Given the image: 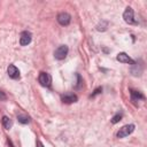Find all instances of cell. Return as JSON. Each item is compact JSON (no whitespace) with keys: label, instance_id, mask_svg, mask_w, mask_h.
I'll list each match as a JSON object with an SVG mask.
<instances>
[{"label":"cell","instance_id":"1","mask_svg":"<svg viewBox=\"0 0 147 147\" xmlns=\"http://www.w3.org/2000/svg\"><path fill=\"white\" fill-rule=\"evenodd\" d=\"M134 124H126L124 126H122L118 132H117V138H125L127 137L129 134H131L133 131H134Z\"/></svg>","mask_w":147,"mask_h":147},{"label":"cell","instance_id":"2","mask_svg":"<svg viewBox=\"0 0 147 147\" xmlns=\"http://www.w3.org/2000/svg\"><path fill=\"white\" fill-rule=\"evenodd\" d=\"M68 52H69V48L67 45H61L59 46L55 51H54V57L56 60H63L65 59V56L68 55Z\"/></svg>","mask_w":147,"mask_h":147},{"label":"cell","instance_id":"3","mask_svg":"<svg viewBox=\"0 0 147 147\" xmlns=\"http://www.w3.org/2000/svg\"><path fill=\"white\" fill-rule=\"evenodd\" d=\"M38 82L40 83L41 86L44 87H49L51 84H52V77L47 72H40L39 74V77H38Z\"/></svg>","mask_w":147,"mask_h":147},{"label":"cell","instance_id":"4","mask_svg":"<svg viewBox=\"0 0 147 147\" xmlns=\"http://www.w3.org/2000/svg\"><path fill=\"white\" fill-rule=\"evenodd\" d=\"M123 18L127 24H137L134 16H133V9L131 7H126L123 13Z\"/></svg>","mask_w":147,"mask_h":147},{"label":"cell","instance_id":"5","mask_svg":"<svg viewBox=\"0 0 147 147\" xmlns=\"http://www.w3.org/2000/svg\"><path fill=\"white\" fill-rule=\"evenodd\" d=\"M56 20H57L59 24L65 26V25H69V23L71 22V16H70V14H68V13H65V11H62V13H60V14L57 15Z\"/></svg>","mask_w":147,"mask_h":147},{"label":"cell","instance_id":"6","mask_svg":"<svg viewBox=\"0 0 147 147\" xmlns=\"http://www.w3.org/2000/svg\"><path fill=\"white\" fill-rule=\"evenodd\" d=\"M31 39H32V34L29 31H23L21 33V37H20V44H21V46L29 45L31 42Z\"/></svg>","mask_w":147,"mask_h":147},{"label":"cell","instance_id":"7","mask_svg":"<svg viewBox=\"0 0 147 147\" xmlns=\"http://www.w3.org/2000/svg\"><path fill=\"white\" fill-rule=\"evenodd\" d=\"M116 59H117V61H119L122 63H127V64H131V65H133L136 63L134 60H132L126 53H123V52L122 53H118L117 56H116Z\"/></svg>","mask_w":147,"mask_h":147},{"label":"cell","instance_id":"8","mask_svg":"<svg viewBox=\"0 0 147 147\" xmlns=\"http://www.w3.org/2000/svg\"><path fill=\"white\" fill-rule=\"evenodd\" d=\"M7 74L11 79H18L20 78V70L14 65V64H9L7 68Z\"/></svg>","mask_w":147,"mask_h":147},{"label":"cell","instance_id":"9","mask_svg":"<svg viewBox=\"0 0 147 147\" xmlns=\"http://www.w3.org/2000/svg\"><path fill=\"white\" fill-rule=\"evenodd\" d=\"M61 100H62L63 103H74V102H77L78 96L74 93H67V94L62 95Z\"/></svg>","mask_w":147,"mask_h":147},{"label":"cell","instance_id":"10","mask_svg":"<svg viewBox=\"0 0 147 147\" xmlns=\"http://www.w3.org/2000/svg\"><path fill=\"white\" fill-rule=\"evenodd\" d=\"M130 94H131V100H132L133 102H137V101L140 100V99H145L144 94H142L141 92H139V91L131 90V91H130Z\"/></svg>","mask_w":147,"mask_h":147},{"label":"cell","instance_id":"11","mask_svg":"<svg viewBox=\"0 0 147 147\" xmlns=\"http://www.w3.org/2000/svg\"><path fill=\"white\" fill-rule=\"evenodd\" d=\"M2 125L6 130H9L11 127V119L8 116H2Z\"/></svg>","mask_w":147,"mask_h":147},{"label":"cell","instance_id":"12","mask_svg":"<svg viewBox=\"0 0 147 147\" xmlns=\"http://www.w3.org/2000/svg\"><path fill=\"white\" fill-rule=\"evenodd\" d=\"M17 119H18V122L22 123V124H28V123L30 122V118H29V116H26V115H17Z\"/></svg>","mask_w":147,"mask_h":147},{"label":"cell","instance_id":"13","mask_svg":"<svg viewBox=\"0 0 147 147\" xmlns=\"http://www.w3.org/2000/svg\"><path fill=\"white\" fill-rule=\"evenodd\" d=\"M121 119H122V114L117 113L115 116H113V118H111V123H113V124H116V123H118Z\"/></svg>","mask_w":147,"mask_h":147},{"label":"cell","instance_id":"14","mask_svg":"<svg viewBox=\"0 0 147 147\" xmlns=\"http://www.w3.org/2000/svg\"><path fill=\"white\" fill-rule=\"evenodd\" d=\"M101 92H102V87H98V88H95V90H94V92L91 94V98H94L96 94H100Z\"/></svg>","mask_w":147,"mask_h":147},{"label":"cell","instance_id":"15","mask_svg":"<svg viewBox=\"0 0 147 147\" xmlns=\"http://www.w3.org/2000/svg\"><path fill=\"white\" fill-rule=\"evenodd\" d=\"M7 100V95L5 94V92L0 91V101H6Z\"/></svg>","mask_w":147,"mask_h":147},{"label":"cell","instance_id":"16","mask_svg":"<svg viewBox=\"0 0 147 147\" xmlns=\"http://www.w3.org/2000/svg\"><path fill=\"white\" fill-rule=\"evenodd\" d=\"M37 147H45V146L42 145V142H41V141H39V140H38V141H37Z\"/></svg>","mask_w":147,"mask_h":147}]
</instances>
